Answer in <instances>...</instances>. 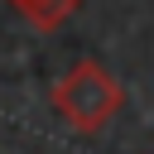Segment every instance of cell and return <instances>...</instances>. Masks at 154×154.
<instances>
[{
    "mask_svg": "<svg viewBox=\"0 0 154 154\" xmlns=\"http://www.w3.org/2000/svg\"><path fill=\"white\" fill-rule=\"evenodd\" d=\"M120 106H125V91H120V82H116L96 58L72 63V67L58 77V87H53V111H58L63 125L77 130V135H101V130L120 116Z\"/></svg>",
    "mask_w": 154,
    "mask_h": 154,
    "instance_id": "1",
    "label": "cell"
},
{
    "mask_svg": "<svg viewBox=\"0 0 154 154\" xmlns=\"http://www.w3.org/2000/svg\"><path fill=\"white\" fill-rule=\"evenodd\" d=\"M29 24H38V29H58L72 10H82V0H10Z\"/></svg>",
    "mask_w": 154,
    "mask_h": 154,
    "instance_id": "2",
    "label": "cell"
}]
</instances>
